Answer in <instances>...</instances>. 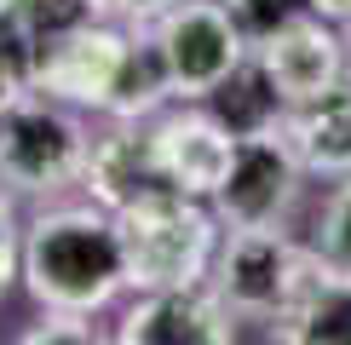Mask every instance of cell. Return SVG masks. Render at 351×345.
Masks as SVG:
<instances>
[{
	"label": "cell",
	"mask_w": 351,
	"mask_h": 345,
	"mask_svg": "<svg viewBox=\"0 0 351 345\" xmlns=\"http://www.w3.org/2000/svg\"><path fill=\"white\" fill-rule=\"evenodd\" d=\"M167 6H179V0H104V18H121V23H156Z\"/></svg>",
	"instance_id": "cell-21"
},
{
	"label": "cell",
	"mask_w": 351,
	"mask_h": 345,
	"mask_svg": "<svg viewBox=\"0 0 351 345\" xmlns=\"http://www.w3.org/2000/svg\"><path fill=\"white\" fill-rule=\"evenodd\" d=\"M23 340L29 345H40V340H75V345H93V316L86 311H64V305H40L35 316V328H23Z\"/></svg>",
	"instance_id": "cell-20"
},
{
	"label": "cell",
	"mask_w": 351,
	"mask_h": 345,
	"mask_svg": "<svg viewBox=\"0 0 351 345\" xmlns=\"http://www.w3.org/2000/svg\"><path fill=\"white\" fill-rule=\"evenodd\" d=\"M23 288L35 305H64V311H104L127 288V253H121V225L104 201H58L40 207L23 230Z\"/></svg>",
	"instance_id": "cell-1"
},
{
	"label": "cell",
	"mask_w": 351,
	"mask_h": 345,
	"mask_svg": "<svg viewBox=\"0 0 351 345\" xmlns=\"http://www.w3.org/2000/svg\"><path fill=\"white\" fill-rule=\"evenodd\" d=\"M12 6L40 29V40L64 35V29H81V23H93V18H104V0H12Z\"/></svg>",
	"instance_id": "cell-17"
},
{
	"label": "cell",
	"mask_w": 351,
	"mask_h": 345,
	"mask_svg": "<svg viewBox=\"0 0 351 345\" xmlns=\"http://www.w3.org/2000/svg\"><path fill=\"white\" fill-rule=\"evenodd\" d=\"M121 225V253H127V288H190L208 282L213 253H219V219L196 207L184 190H150L144 201L115 213Z\"/></svg>",
	"instance_id": "cell-3"
},
{
	"label": "cell",
	"mask_w": 351,
	"mask_h": 345,
	"mask_svg": "<svg viewBox=\"0 0 351 345\" xmlns=\"http://www.w3.org/2000/svg\"><path fill=\"white\" fill-rule=\"evenodd\" d=\"M208 104H213V115H219L237 138H254V133H271V127L282 121L288 98H282V86L271 81L265 58H247V52H242V64L208 92Z\"/></svg>",
	"instance_id": "cell-13"
},
{
	"label": "cell",
	"mask_w": 351,
	"mask_h": 345,
	"mask_svg": "<svg viewBox=\"0 0 351 345\" xmlns=\"http://www.w3.org/2000/svg\"><path fill=\"white\" fill-rule=\"evenodd\" d=\"M311 12H328V18H351V0H311Z\"/></svg>",
	"instance_id": "cell-23"
},
{
	"label": "cell",
	"mask_w": 351,
	"mask_h": 345,
	"mask_svg": "<svg viewBox=\"0 0 351 345\" xmlns=\"http://www.w3.org/2000/svg\"><path fill=\"white\" fill-rule=\"evenodd\" d=\"M317 265L351 277V184H340V196L323 213V242H317Z\"/></svg>",
	"instance_id": "cell-18"
},
{
	"label": "cell",
	"mask_w": 351,
	"mask_h": 345,
	"mask_svg": "<svg viewBox=\"0 0 351 345\" xmlns=\"http://www.w3.org/2000/svg\"><path fill=\"white\" fill-rule=\"evenodd\" d=\"M150 138H156V162H162V179L184 196H219L230 172V155H237V133L208 110H167L150 121Z\"/></svg>",
	"instance_id": "cell-9"
},
{
	"label": "cell",
	"mask_w": 351,
	"mask_h": 345,
	"mask_svg": "<svg viewBox=\"0 0 351 345\" xmlns=\"http://www.w3.org/2000/svg\"><path fill=\"white\" fill-rule=\"evenodd\" d=\"M86 138H93L86 110L40 92V86H18L0 104V184L18 201H40L81 184Z\"/></svg>",
	"instance_id": "cell-2"
},
{
	"label": "cell",
	"mask_w": 351,
	"mask_h": 345,
	"mask_svg": "<svg viewBox=\"0 0 351 345\" xmlns=\"http://www.w3.org/2000/svg\"><path fill=\"white\" fill-rule=\"evenodd\" d=\"M259 58H265L271 81L282 86L288 104H305V98L328 92V86L340 81V40H334L311 12H305L300 23L276 29L271 40H259Z\"/></svg>",
	"instance_id": "cell-11"
},
{
	"label": "cell",
	"mask_w": 351,
	"mask_h": 345,
	"mask_svg": "<svg viewBox=\"0 0 351 345\" xmlns=\"http://www.w3.org/2000/svg\"><path fill=\"white\" fill-rule=\"evenodd\" d=\"M162 40V58L173 69V92L179 98H208L230 69L242 64V23L230 18L225 0H179L150 23Z\"/></svg>",
	"instance_id": "cell-5"
},
{
	"label": "cell",
	"mask_w": 351,
	"mask_h": 345,
	"mask_svg": "<svg viewBox=\"0 0 351 345\" xmlns=\"http://www.w3.org/2000/svg\"><path fill=\"white\" fill-rule=\"evenodd\" d=\"M225 6H230V18L242 23L247 40H271L276 29L300 23L305 12H311V0H225Z\"/></svg>",
	"instance_id": "cell-16"
},
{
	"label": "cell",
	"mask_w": 351,
	"mask_h": 345,
	"mask_svg": "<svg viewBox=\"0 0 351 345\" xmlns=\"http://www.w3.org/2000/svg\"><path fill=\"white\" fill-rule=\"evenodd\" d=\"M167 98H179V92H173V69H167V58H162V40H156V29H150V35H144V29H133L127 58H121V75H115V86H110L104 115L150 121Z\"/></svg>",
	"instance_id": "cell-15"
},
{
	"label": "cell",
	"mask_w": 351,
	"mask_h": 345,
	"mask_svg": "<svg viewBox=\"0 0 351 345\" xmlns=\"http://www.w3.org/2000/svg\"><path fill=\"white\" fill-rule=\"evenodd\" d=\"M282 133L305 167L351 172V81H334L328 92L305 98V104H288Z\"/></svg>",
	"instance_id": "cell-12"
},
{
	"label": "cell",
	"mask_w": 351,
	"mask_h": 345,
	"mask_svg": "<svg viewBox=\"0 0 351 345\" xmlns=\"http://www.w3.org/2000/svg\"><path fill=\"white\" fill-rule=\"evenodd\" d=\"M317 259H305L276 225H230L225 248L213 253V294L237 316H271L300 299Z\"/></svg>",
	"instance_id": "cell-4"
},
{
	"label": "cell",
	"mask_w": 351,
	"mask_h": 345,
	"mask_svg": "<svg viewBox=\"0 0 351 345\" xmlns=\"http://www.w3.org/2000/svg\"><path fill=\"white\" fill-rule=\"evenodd\" d=\"M127 40L133 29L110 23V18H93L81 29H64L40 47V64H35V86L75 110H104L110 104V86L121 75V58H127Z\"/></svg>",
	"instance_id": "cell-6"
},
{
	"label": "cell",
	"mask_w": 351,
	"mask_h": 345,
	"mask_svg": "<svg viewBox=\"0 0 351 345\" xmlns=\"http://www.w3.org/2000/svg\"><path fill=\"white\" fill-rule=\"evenodd\" d=\"M23 230H29V219L18 213V196L0 184V294H6L12 277L23 270Z\"/></svg>",
	"instance_id": "cell-19"
},
{
	"label": "cell",
	"mask_w": 351,
	"mask_h": 345,
	"mask_svg": "<svg viewBox=\"0 0 351 345\" xmlns=\"http://www.w3.org/2000/svg\"><path fill=\"white\" fill-rule=\"evenodd\" d=\"M81 190L93 201H104L110 213L133 207L150 190H173L162 179V162H156V138L144 121H127V115H110V133L86 138V162H81Z\"/></svg>",
	"instance_id": "cell-10"
},
{
	"label": "cell",
	"mask_w": 351,
	"mask_h": 345,
	"mask_svg": "<svg viewBox=\"0 0 351 345\" xmlns=\"http://www.w3.org/2000/svg\"><path fill=\"white\" fill-rule=\"evenodd\" d=\"M294 172H300V155L288 133H254V138H237V155H230V172L219 184L213 207L225 225H276V213L294 201Z\"/></svg>",
	"instance_id": "cell-8"
},
{
	"label": "cell",
	"mask_w": 351,
	"mask_h": 345,
	"mask_svg": "<svg viewBox=\"0 0 351 345\" xmlns=\"http://www.w3.org/2000/svg\"><path fill=\"white\" fill-rule=\"evenodd\" d=\"M0 6H6V0H0Z\"/></svg>",
	"instance_id": "cell-24"
},
{
	"label": "cell",
	"mask_w": 351,
	"mask_h": 345,
	"mask_svg": "<svg viewBox=\"0 0 351 345\" xmlns=\"http://www.w3.org/2000/svg\"><path fill=\"white\" fill-rule=\"evenodd\" d=\"M115 340L121 345H225L237 340V311L208 282L150 288V294H138V305H127Z\"/></svg>",
	"instance_id": "cell-7"
},
{
	"label": "cell",
	"mask_w": 351,
	"mask_h": 345,
	"mask_svg": "<svg viewBox=\"0 0 351 345\" xmlns=\"http://www.w3.org/2000/svg\"><path fill=\"white\" fill-rule=\"evenodd\" d=\"M282 340L300 345H351V277L328 265H311L300 299L288 305V328Z\"/></svg>",
	"instance_id": "cell-14"
},
{
	"label": "cell",
	"mask_w": 351,
	"mask_h": 345,
	"mask_svg": "<svg viewBox=\"0 0 351 345\" xmlns=\"http://www.w3.org/2000/svg\"><path fill=\"white\" fill-rule=\"evenodd\" d=\"M18 86H23V81H18V75H12V64H6V58H0V104H6V98H12V92H18Z\"/></svg>",
	"instance_id": "cell-22"
}]
</instances>
